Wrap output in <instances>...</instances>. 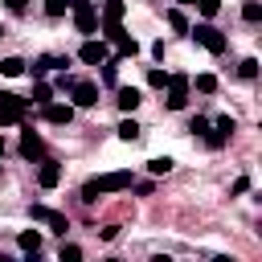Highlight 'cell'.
Masks as SVG:
<instances>
[{
    "label": "cell",
    "mask_w": 262,
    "mask_h": 262,
    "mask_svg": "<svg viewBox=\"0 0 262 262\" xmlns=\"http://www.w3.org/2000/svg\"><path fill=\"white\" fill-rule=\"evenodd\" d=\"M119 188H131V172H102V176H94V180L82 184V201L94 205L102 192H119Z\"/></svg>",
    "instance_id": "cell-1"
},
{
    "label": "cell",
    "mask_w": 262,
    "mask_h": 262,
    "mask_svg": "<svg viewBox=\"0 0 262 262\" xmlns=\"http://www.w3.org/2000/svg\"><path fill=\"white\" fill-rule=\"evenodd\" d=\"M29 98H20V94H4L0 90V127H16L25 115H29Z\"/></svg>",
    "instance_id": "cell-2"
},
{
    "label": "cell",
    "mask_w": 262,
    "mask_h": 262,
    "mask_svg": "<svg viewBox=\"0 0 262 262\" xmlns=\"http://www.w3.org/2000/svg\"><path fill=\"white\" fill-rule=\"evenodd\" d=\"M70 8H74V25H78V33H98V8H94V0H70Z\"/></svg>",
    "instance_id": "cell-3"
},
{
    "label": "cell",
    "mask_w": 262,
    "mask_h": 262,
    "mask_svg": "<svg viewBox=\"0 0 262 262\" xmlns=\"http://www.w3.org/2000/svg\"><path fill=\"white\" fill-rule=\"evenodd\" d=\"M188 33H192V37H196V45H205L209 53H225V45H229V41H225V33H221V29H213V25H192Z\"/></svg>",
    "instance_id": "cell-4"
},
{
    "label": "cell",
    "mask_w": 262,
    "mask_h": 262,
    "mask_svg": "<svg viewBox=\"0 0 262 262\" xmlns=\"http://www.w3.org/2000/svg\"><path fill=\"white\" fill-rule=\"evenodd\" d=\"M188 102V78L184 74H168V111H180Z\"/></svg>",
    "instance_id": "cell-5"
},
{
    "label": "cell",
    "mask_w": 262,
    "mask_h": 262,
    "mask_svg": "<svg viewBox=\"0 0 262 262\" xmlns=\"http://www.w3.org/2000/svg\"><path fill=\"white\" fill-rule=\"evenodd\" d=\"M29 213H33V221H45V225H49V229H57V233H66V229H70V221H66V217H61L57 209H45V205H33Z\"/></svg>",
    "instance_id": "cell-6"
},
{
    "label": "cell",
    "mask_w": 262,
    "mask_h": 262,
    "mask_svg": "<svg viewBox=\"0 0 262 262\" xmlns=\"http://www.w3.org/2000/svg\"><path fill=\"white\" fill-rule=\"evenodd\" d=\"M70 94H74V106H94L98 102V86L94 82H74Z\"/></svg>",
    "instance_id": "cell-7"
},
{
    "label": "cell",
    "mask_w": 262,
    "mask_h": 262,
    "mask_svg": "<svg viewBox=\"0 0 262 262\" xmlns=\"http://www.w3.org/2000/svg\"><path fill=\"white\" fill-rule=\"evenodd\" d=\"M57 180H61V164H57V160H45L41 172H37V184H41V188H57Z\"/></svg>",
    "instance_id": "cell-8"
},
{
    "label": "cell",
    "mask_w": 262,
    "mask_h": 262,
    "mask_svg": "<svg viewBox=\"0 0 262 262\" xmlns=\"http://www.w3.org/2000/svg\"><path fill=\"white\" fill-rule=\"evenodd\" d=\"M41 115H45L49 123H70V119H74V106H70V102H66V106H61V102H45Z\"/></svg>",
    "instance_id": "cell-9"
},
{
    "label": "cell",
    "mask_w": 262,
    "mask_h": 262,
    "mask_svg": "<svg viewBox=\"0 0 262 262\" xmlns=\"http://www.w3.org/2000/svg\"><path fill=\"white\" fill-rule=\"evenodd\" d=\"M41 151H45V143H41V135H33V131H25V135H20V156H25V160H41Z\"/></svg>",
    "instance_id": "cell-10"
},
{
    "label": "cell",
    "mask_w": 262,
    "mask_h": 262,
    "mask_svg": "<svg viewBox=\"0 0 262 262\" xmlns=\"http://www.w3.org/2000/svg\"><path fill=\"white\" fill-rule=\"evenodd\" d=\"M78 57H82L86 66H98V61L106 57V45H102V41H86V45L78 49Z\"/></svg>",
    "instance_id": "cell-11"
},
{
    "label": "cell",
    "mask_w": 262,
    "mask_h": 262,
    "mask_svg": "<svg viewBox=\"0 0 262 262\" xmlns=\"http://www.w3.org/2000/svg\"><path fill=\"white\" fill-rule=\"evenodd\" d=\"M115 102H119V111H127V115H131V111L143 102V94H139L135 86H119V98H115Z\"/></svg>",
    "instance_id": "cell-12"
},
{
    "label": "cell",
    "mask_w": 262,
    "mask_h": 262,
    "mask_svg": "<svg viewBox=\"0 0 262 262\" xmlns=\"http://www.w3.org/2000/svg\"><path fill=\"white\" fill-rule=\"evenodd\" d=\"M61 66H70V57H37V61H33V78H41V74H49V70H61Z\"/></svg>",
    "instance_id": "cell-13"
},
{
    "label": "cell",
    "mask_w": 262,
    "mask_h": 262,
    "mask_svg": "<svg viewBox=\"0 0 262 262\" xmlns=\"http://www.w3.org/2000/svg\"><path fill=\"white\" fill-rule=\"evenodd\" d=\"M16 246H20L25 254H37V250H41V233H37V229H25V233L16 237Z\"/></svg>",
    "instance_id": "cell-14"
},
{
    "label": "cell",
    "mask_w": 262,
    "mask_h": 262,
    "mask_svg": "<svg viewBox=\"0 0 262 262\" xmlns=\"http://www.w3.org/2000/svg\"><path fill=\"white\" fill-rule=\"evenodd\" d=\"M123 12H127V4H123V0H106V4H102V25L123 20Z\"/></svg>",
    "instance_id": "cell-15"
},
{
    "label": "cell",
    "mask_w": 262,
    "mask_h": 262,
    "mask_svg": "<svg viewBox=\"0 0 262 262\" xmlns=\"http://www.w3.org/2000/svg\"><path fill=\"white\" fill-rule=\"evenodd\" d=\"M98 66H102V82L115 86V82H119V57H102Z\"/></svg>",
    "instance_id": "cell-16"
},
{
    "label": "cell",
    "mask_w": 262,
    "mask_h": 262,
    "mask_svg": "<svg viewBox=\"0 0 262 262\" xmlns=\"http://www.w3.org/2000/svg\"><path fill=\"white\" fill-rule=\"evenodd\" d=\"M115 49H119V57H135V53H139V41H135V37H127V33H123V37H119V41H115Z\"/></svg>",
    "instance_id": "cell-17"
},
{
    "label": "cell",
    "mask_w": 262,
    "mask_h": 262,
    "mask_svg": "<svg viewBox=\"0 0 262 262\" xmlns=\"http://www.w3.org/2000/svg\"><path fill=\"white\" fill-rule=\"evenodd\" d=\"M119 139H123V143H135V139H139V123H135V119H123V123H119Z\"/></svg>",
    "instance_id": "cell-18"
},
{
    "label": "cell",
    "mask_w": 262,
    "mask_h": 262,
    "mask_svg": "<svg viewBox=\"0 0 262 262\" xmlns=\"http://www.w3.org/2000/svg\"><path fill=\"white\" fill-rule=\"evenodd\" d=\"M0 74H8V78L25 74V61H20V57H4V61H0Z\"/></svg>",
    "instance_id": "cell-19"
},
{
    "label": "cell",
    "mask_w": 262,
    "mask_h": 262,
    "mask_svg": "<svg viewBox=\"0 0 262 262\" xmlns=\"http://www.w3.org/2000/svg\"><path fill=\"white\" fill-rule=\"evenodd\" d=\"M49 98H53V86H45V82H37V86H33V98H29V102H37V106H45Z\"/></svg>",
    "instance_id": "cell-20"
},
{
    "label": "cell",
    "mask_w": 262,
    "mask_h": 262,
    "mask_svg": "<svg viewBox=\"0 0 262 262\" xmlns=\"http://www.w3.org/2000/svg\"><path fill=\"white\" fill-rule=\"evenodd\" d=\"M147 172H151V176H168V172H172V160H168V156H160V160H147Z\"/></svg>",
    "instance_id": "cell-21"
},
{
    "label": "cell",
    "mask_w": 262,
    "mask_h": 262,
    "mask_svg": "<svg viewBox=\"0 0 262 262\" xmlns=\"http://www.w3.org/2000/svg\"><path fill=\"white\" fill-rule=\"evenodd\" d=\"M242 16H246L250 25H258V20H262V4H258V0H246V8H242Z\"/></svg>",
    "instance_id": "cell-22"
},
{
    "label": "cell",
    "mask_w": 262,
    "mask_h": 262,
    "mask_svg": "<svg viewBox=\"0 0 262 262\" xmlns=\"http://www.w3.org/2000/svg\"><path fill=\"white\" fill-rule=\"evenodd\" d=\"M147 86H156V90H164V86H168V74H164L160 66H151V70H147Z\"/></svg>",
    "instance_id": "cell-23"
},
{
    "label": "cell",
    "mask_w": 262,
    "mask_h": 262,
    "mask_svg": "<svg viewBox=\"0 0 262 262\" xmlns=\"http://www.w3.org/2000/svg\"><path fill=\"white\" fill-rule=\"evenodd\" d=\"M196 90H201V94H213V90H217V78H213V74H196Z\"/></svg>",
    "instance_id": "cell-24"
},
{
    "label": "cell",
    "mask_w": 262,
    "mask_h": 262,
    "mask_svg": "<svg viewBox=\"0 0 262 262\" xmlns=\"http://www.w3.org/2000/svg\"><path fill=\"white\" fill-rule=\"evenodd\" d=\"M70 0H45V16H66Z\"/></svg>",
    "instance_id": "cell-25"
},
{
    "label": "cell",
    "mask_w": 262,
    "mask_h": 262,
    "mask_svg": "<svg viewBox=\"0 0 262 262\" xmlns=\"http://www.w3.org/2000/svg\"><path fill=\"white\" fill-rule=\"evenodd\" d=\"M168 25H172V29H180V33H188V20H184V12H180V8H172V12H168Z\"/></svg>",
    "instance_id": "cell-26"
},
{
    "label": "cell",
    "mask_w": 262,
    "mask_h": 262,
    "mask_svg": "<svg viewBox=\"0 0 262 262\" xmlns=\"http://www.w3.org/2000/svg\"><path fill=\"white\" fill-rule=\"evenodd\" d=\"M233 127H237V123H233V119H229V115H221V119H217V123H213V131H221V135H225V139H229V131H233Z\"/></svg>",
    "instance_id": "cell-27"
},
{
    "label": "cell",
    "mask_w": 262,
    "mask_h": 262,
    "mask_svg": "<svg viewBox=\"0 0 262 262\" xmlns=\"http://www.w3.org/2000/svg\"><path fill=\"white\" fill-rule=\"evenodd\" d=\"M237 74H242V78H254V74H258V61H254V57H246V61L237 66Z\"/></svg>",
    "instance_id": "cell-28"
},
{
    "label": "cell",
    "mask_w": 262,
    "mask_h": 262,
    "mask_svg": "<svg viewBox=\"0 0 262 262\" xmlns=\"http://www.w3.org/2000/svg\"><path fill=\"white\" fill-rule=\"evenodd\" d=\"M188 131H192V135H205V131H209V119H205V115H196V119L188 123Z\"/></svg>",
    "instance_id": "cell-29"
},
{
    "label": "cell",
    "mask_w": 262,
    "mask_h": 262,
    "mask_svg": "<svg viewBox=\"0 0 262 262\" xmlns=\"http://www.w3.org/2000/svg\"><path fill=\"white\" fill-rule=\"evenodd\" d=\"M205 143H209V147H221V143H225V135H221V131H213V123H209V131H205Z\"/></svg>",
    "instance_id": "cell-30"
},
{
    "label": "cell",
    "mask_w": 262,
    "mask_h": 262,
    "mask_svg": "<svg viewBox=\"0 0 262 262\" xmlns=\"http://www.w3.org/2000/svg\"><path fill=\"white\" fill-rule=\"evenodd\" d=\"M196 4H201L205 16H217V12H221V0H196Z\"/></svg>",
    "instance_id": "cell-31"
},
{
    "label": "cell",
    "mask_w": 262,
    "mask_h": 262,
    "mask_svg": "<svg viewBox=\"0 0 262 262\" xmlns=\"http://www.w3.org/2000/svg\"><path fill=\"white\" fill-rule=\"evenodd\" d=\"M78 258H82L78 246H61V262H78Z\"/></svg>",
    "instance_id": "cell-32"
},
{
    "label": "cell",
    "mask_w": 262,
    "mask_h": 262,
    "mask_svg": "<svg viewBox=\"0 0 262 262\" xmlns=\"http://www.w3.org/2000/svg\"><path fill=\"white\" fill-rule=\"evenodd\" d=\"M246 188H250V180H246V176H237V180H233V188H229V192H233V196H237V192H246Z\"/></svg>",
    "instance_id": "cell-33"
},
{
    "label": "cell",
    "mask_w": 262,
    "mask_h": 262,
    "mask_svg": "<svg viewBox=\"0 0 262 262\" xmlns=\"http://www.w3.org/2000/svg\"><path fill=\"white\" fill-rule=\"evenodd\" d=\"M8 8H12V12H25V8H29V0H8Z\"/></svg>",
    "instance_id": "cell-34"
},
{
    "label": "cell",
    "mask_w": 262,
    "mask_h": 262,
    "mask_svg": "<svg viewBox=\"0 0 262 262\" xmlns=\"http://www.w3.org/2000/svg\"><path fill=\"white\" fill-rule=\"evenodd\" d=\"M180 4H196V0H180Z\"/></svg>",
    "instance_id": "cell-35"
},
{
    "label": "cell",
    "mask_w": 262,
    "mask_h": 262,
    "mask_svg": "<svg viewBox=\"0 0 262 262\" xmlns=\"http://www.w3.org/2000/svg\"><path fill=\"white\" fill-rule=\"evenodd\" d=\"M0 37H4V25H0Z\"/></svg>",
    "instance_id": "cell-36"
}]
</instances>
